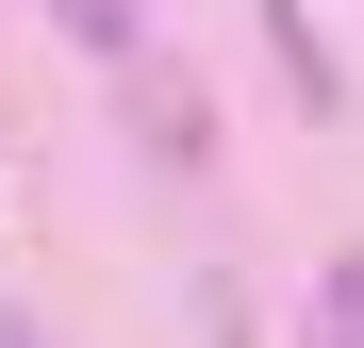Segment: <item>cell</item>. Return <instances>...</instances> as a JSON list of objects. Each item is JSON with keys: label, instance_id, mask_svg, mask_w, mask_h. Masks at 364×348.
<instances>
[{"label": "cell", "instance_id": "cell-1", "mask_svg": "<svg viewBox=\"0 0 364 348\" xmlns=\"http://www.w3.org/2000/svg\"><path fill=\"white\" fill-rule=\"evenodd\" d=\"M67 33L83 50H133V0H67Z\"/></svg>", "mask_w": 364, "mask_h": 348}, {"label": "cell", "instance_id": "cell-2", "mask_svg": "<svg viewBox=\"0 0 364 348\" xmlns=\"http://www.w3.org/2000/svg\"><path fill=\"white\" fill-rule=\"evenodd\" d=\"M0 348H17V332H0Z\"/></svg>", "mask_w": 364, "mask_h": 348}]
</instances>
